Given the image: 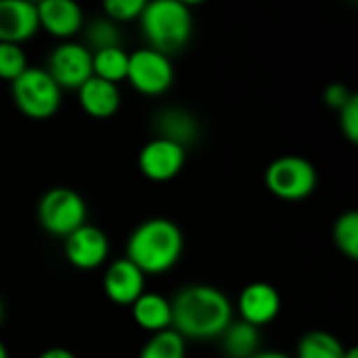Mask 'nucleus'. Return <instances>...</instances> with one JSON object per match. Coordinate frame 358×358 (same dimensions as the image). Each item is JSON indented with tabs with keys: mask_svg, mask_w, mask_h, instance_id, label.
Listing matches in <instances>:
<instances>
[{
	"mask_svg": "<svg viewBox=\"0 0 358 358\" xmlns=\"http://www.w3.org/2000/svg\"><path fill=\"white\" fill-rule=\"evenodd\" d=\"M155 126H157V136L159 138H166V141H172L180 147H189L197 141L199 136V124L197 120L180 109V107H168V109H162L157 115H155Z\"/></svg>",
	"mask_w": 358,
	"mask_h": 358,
	"instance_id": "nucleus-16",
	"label": "nucleus"
},
{
	"mask_svg": "<svg viewBox=\"0 0 358 358\" xmlns=\"http://www.w3.org/2000/svg\"><path fill=\"white\" fill-rule=\"evenodd\" d=\"M145 8V0H107L103 2V10L107 15V19H111L113 23H128L141 17Z\"/></svg>",
	"mask_w": 358,
	"mask_h": 358,
	"instance_id": "nucleus-25",
	"label": "nucleus"
},
{
	"mask_svg": "<svg viewBox=\"0 0 358 358\" xmlns=\"http://www.w3.org/2000/svg\"><path fill=\"white\" fill-rule=\"evenodd\" d=\"M138 358H187V342L174 329H166L145 342Z\"/></svg>",
	"mask_w": 358,
	"mask_h": 358,
	"instance_id": "nucleus-21",
	"label": "nucleus"
},
{
	"mask_svg": "<svg viewBox=\"0 0 358 358\" xmlns=\"http://www.w3.org/2000/svg\"><path fill=\"white\" fill-rule=\"evenodd\" d=\"M352 96H355V94L348 90V86H346V84H340V82L329 84V86L325 88V92H323L325 105H329V107L336 109V111H340Z\"/></svg>",
	"mask_w": 358,
	"mask_h": 358,
	"instance_id": "nucleus-27",
	"label": "nucleus"
},
{
	"mask_svg": "<svg viewBox=\"0 0 358 358\" xmlns=\"http://www.w3.org/2000/svg\"><path fill=\"white\" fill-rule=\"evenodd\" d=\"M65 258L80 271H94L105 264L109 256L107 235L92 224H82L78 231L65 237Z\"/></svg>",
	"mask_w": 358,
	"mask_h": 358,
	"instance_id": "nucleus-10",
	"label": "nucleus"
},
{
	"mask_svg": "<svg viewBox=\"0 0 358 358\" xmlns=\"http://www.w3.org/2000/svg\"><path fill=\"white\" fill-rule=\"evenodd\" d=\"M340 126L342 132L350 143L358 141V96L355 94L342 109H340Z\"/></svg>",
	"mask_w": 358,
	"mask_h": 358,
	"instance_id": "nucleus-26",
	"label": "nucleus"
},
{
	"mask_svg": "<svg viewBox=\"0 0 358 358\" xmlns=\"http://www.w3.org/2000/svg\"><path fill=\"white\" fill-rule=\"evenodd\" d=\"M344 358H358V350H357V348H346V352H344Z\"/></svg>",
	"mask_w": 358,
	"mask_h": 358,
	"instance_id": "nucleus-30",
	"label": "nucleus"
},
{
	"mask_svg": "<svg viewBox=\"0 0 358 358\" xmlns=\"http://www.w3.org/2000/svg\"><path fill=\"white\" fill-rule=\"evenodd\" d=\"M346 346L329 331H308L298 344V358H344Z\"/></svg>",
	"mask_w": 358,
	"mask_h": 358,
	"instance_id": "nucleus-20",
	"label": "nucleus"
},
{
	"mask_svg": "<svg viewBox=\"0 0 358 358\" xmlns=\"http://www.w3.org/2000/svg\"><path fill=\"white\" fill-rule=\"evenodd\" d=\"M38 6L29 0H0V42L19 44L36 36Z\"/></svg>",
	"mask_w": 358,
	"mask_h": 358,
	"instance_id": "nucleus-12",
	"label": "nucleus"
},
{
	"mask_svg": "<svg viewBox=\"0 0 358 358\" xmlns=\"http://www.w3.org/2000/svg\"><path fill=\"white\" fill-rule=\"evenodd\" d=\"M126 73H128V52L122 46L92 52V76L117 84L126 80Z\"/></svg>",
	"mask_w": 358,
	"mask_h": 358,
	"instance_id": "nucleus-19",
	"label": "nucleus"
},
{
	"mask_svg": "<svg viewBox=\"0 0 358 358\" xmlns=\"http://www.w3.org/2000/svg\"><path fill=\"white\" fill-rule=\"evenodd\" d=\"M126 80L136 92L145 96H159L172 88L174 67L170 57L153 48H138L132 55H128Z\"/></svg>",
	"mask_w": 358,
	"mask_h": 358,
	"instance_id": "nucleus-7",
	"label": "nucleus"
},
{
	"mask_svg": "<svg viewBox=\"0 0 358 358\" xmlns=\"http://www.w3.org/2000/svg\"><path fill=\"white\" fill-rule=\"evenodd\" d=\"M252 358H292L289 355L281 352V350H260L258 355H254Z\"/></svg>",
	"mask_w": 358,
	"mask_h": 358,
	"instance_id": "nucleus-29",
	"label": "nucleus"
},
{
	"mask_svg": "<svg viewBox=\"0 0 358 358\" xmlns=\"http://www.w3.org/2000/svg\"><path fill=\"white\" fill-rule=\"evenodd\" d=\"M185 250V237L176 222L164 216L141 222L128 237L126 258L147 277L172 271Z\"/></svg>",
	"mask_w": 358,
	"mask_h": 358,
	"instance_id": "nucleus-2",
	"label": "nucleus"
},
{
	"mask_svg": "<svg viewBox=\"0 0 358 358\" xmlns=\"http://www.w3.org/2000/svg\"><path fill=\"white\" fill-rule=\"evenodd\" d=\"M27 67L25 50L19 44L0 42V80L15 82Z\"/></svg>",
	"mask_w": 358,
	"mask_h": 358,
	"instance_id": "nucleus-24",
	"label": "nucleus"
},
{
	"mask_svg": "<svg viewBox=\"0 0 358 358\" xmlns=\"http://www.w3.org/2000/svg\"><path fill=\"white\" fill-rule=\"evenodd\" d=\"M13 101L17 109L31 120H48L61 107V88L48 76L46 69L27 67L10 84Z\"/></svg>",
	"mask_w": 358,
	"mask_h": 358,
	"instance_id": "nucleus-4",
	"label": "nucleus"
},
{
	"mask_svg": "<svg viewBox=\"0 0 358 358\" xmlns=\"http://www.w3.org/2000/svg\"><path fill=\"white\" fill-rule=\"evenodd\" d=\"M36 6L40 27L61 42L71 40L84 25V13L73 0H42Z\"/></svg>",
	"mask_w": 358,
	"mask_h": 358,
	"instance_id": "nucleus-14",
	"label": "nucleus"
},
{
	"mask_svg": "<svg viewBox=\"0 0 358 358\" xmlns=\"http://www.w3.org/2000/svg\"><path fill=\"white\" fill-rule=\"evenodd\" d=\"M185 162H187V149L159 136L145 143L138 153V168L153 182L172 180L174 176L180 174Z\"/></svg>",
	"mask_w": 358,
	"mask_h": 358,
	"instance_id": "nucleus-9",
	"label": "nucleus"
},
{
	"mask_svg": "<svg viewBox=\"0 0 358 358\" xmlns=\"http://www.w3.org/2000/svg\"><path fill=\"white\" fill-rule=\"evenodd\" d=\"M264 185L283 201H300L310 197L317 189V170L300 155H283L268 164Z\"/></svg>",
	"mask_w": 358,
	"mask_h": 358,
	"instance_id": "nucleus-6",
	"label": "nucleus"
},
{
	"mask_svg": "<svg viewBox=\"0 0 358 358\" xmlns=\"http://www.w3.org/2000/svg\"><path fill=\"white\" fill-rule=\"evenodd\" d=\"M132 319L134 323L153 334L166 331L172 325V308H170V300L164 298L162 294H153V292H145L132 306Z\"/></svg>",
	"mask_w": 358,
	"mask_h": 358,
	"instance_id": "nucleus-17",
	"label": "nucleus"
},
{
	"mask_svg": "<svg viewBox=\"0 0 358 358\" xmlns=\"http://www.w3.org/2000/svg\"><path fill=\"white\" fill-rule=\"evenodd\" d=\"M46 71L61 90H78L92 78V52L82 42H61L50 50Z\"/></svg>",
	"mask_w": 358,
	"mask_h": 358,
	"instance_id": "nucleus-8",
	"label": "nucleus"
},
{
	"mask_svg": "<svg viewBox=\"0 0 358 358\" xmlns=\"http://www.w3.org/2000/svg\"><path fill=\"white\" fill-rule=\"evenodd\" d=\"M90 52L105 50V48H115L122 46V34L117 23H113L107 17H96L88 23L86 27V44Z\"/></svg>",
	"mask_w": 358,
	"mask_h": 358,
	"instance_id": "nucleus-22",
	"label": "nucleus"
},
{
	"mask_svg": "<svg viewBox=\"0 0 358 358\" xmlns=\"http://www.w3.org/2000/svg\"><path fill=\"white\" fill-rule=\"evenodd\" d=\"M0 358H8V350L2 342H0Z\"/></svg>",
	"mask_w": 358,
	"mask_h": 358,
	"instance_id": "nucleus-31",
	"label": "nucleus"
},
{
	"mask_svg": "<svg viewBox=\"0 0 358 358\" xmlns=\"http://www.w3.org/2000/svg\"><path fill=\"white\" fill-rule=\"evenodd\" d=\"M334 243L350 260L358 258V212L350 210L338 216L334 224Z\"/></svg>",
	"mask_w": 358,
	"mask_h": 358,
	"instance_id": "nucleus-23",
	"label": "nucleus"
},
{
	"mask_svg": "<svg viewBox=\"0 0 358 358\" xmlns=\"http://www.w3.org/2000/svg\"><path fill=\"white\" fill-rule=\"evenodd\" d=\"M218 340L229 358H252L260 352V329L245 321H233Z\"/></svg>",
	"mask_w": 358,
	"mask_h": 358,
	"instance_id": "nucleus-18",
	"label": "nucleus"
},
{
	"mask_svg": "<svg viewBox=\"0 0 358 358\" xmlns=\"http://www.w3.org/2000/svg\"><path fill=\"white\" fill-rule=\"evenodd\" d=\"M172 325L185 342L218 340L233 323V304L224 292L214 285L193 283L174 294L170 300Z\"/></svg>",
	"mask_w": 358,
	"mask_h": 358,
	"instance_id": "nucleus-1",
	"label": "nucleus"
},
{
	"mask_svg": "<svg viewBox=\"0 0 358 358\" xmlns=\"http://www.w3.org/2000/svg\"><path fill=\"white\" fill-rule=\"evenodd\" d=\"M38 358H78L71 350H67V348H48V350H44L42 355Z\"/></svg>",
	"mask_w": 358,
	"mask_h": 358,
	"instance_id": "nucleus-28",
	"label": "nucleus"
},
{
	"mask_svg": "<svg viewBox=\"0 0 358 358\" xmlns=\"http://www.w3.org/2000/svg\"><path fill=\"white\" fill-rule=\"evenodd\" d=\"M2 319H4V302L0 298V323H2Z\"/></svg>",
	"mask_w": 358,
	"mask_h": 358,
	"instance_id": "nucleus-32",
	"label": "nucleus"
},
{
	"mask_svg": "<svg viewBox=\"0 0 358 358\" xmlns=\"http://www.w3.org/2000/svg\"><path fill=\"white\" fill-rule=\"evenodd\" d=\"M141 27L147 48H153L166 57L182 50L193 36V13L189 4L180 0H155L145 2L141 13Z\"/></svg>",
	"mask_w": 358,
	"mask_h": 358,
	"instance_id": "nucleus-3",
	"label": "nucleus"
},
{
	"mask_svg": "<svg viewBox=\"0 0 358 358\" xmlns=\"http://www.w3.org/2000/svg\"><path fill=\"white\" fill-rule=\"evenodd\" d=\"M237 310L241 315V321L254 325V327H264L273 323L279 313H281V296L275 285L256 281L243 287L237 300Z\"/></svg>",
	"mask_w": 358,
	"mask_h": 358,
	"instance_id": "nucleus-11",
	"label": "nucleus"
},
{
	"mask_svg": "<svg viewBox=\"0 0 358 358\" xmlns=\"http://www.w3.org/2000/svg\"><path fill=\"white\" fill-rule=\"evenodd\" d=\"M86 201L80 193L67 187L46 191L38 201V222L52 237H67L86 224Z\"/></svg>",
	"mask_w": 358,
	"mask_h": 358,
	"instance_id": "nucleus-5",
	"label": "nucleus"
},
{
	"mask_svg": "<svg viewBox=\"0 0 358 358\" xmlns=\"http://www.w3.org/2000/svg\"><path fill=\"white\" fill-rule=\"evenodd\" d=\"M78 101L86 115L96 120H107L117 113L122 94L117 84L92 76L78 88Z\"/></svg>",
	"mask_w": 358,
	"mask_h": 358,
	"instance_id": "nucleus-15",
	"label": "nucleus"
},
{
	"mask_svg": "<svg viewBox=\"0 0 358 358\" xmlns=\"http://www.w3.org/2000/svg\"><path fill=\"white\" fill-rule=\"evenodd\" d=\"M103 289L113 304L132 306L145 294V275L128 258H120L107 266Z\"/></svg>",
	"mask_w": 358,
	"mask_h": 358,
	"instance_id": "nucleus-13",
	"label": "nucleus"
}]
</instances>
